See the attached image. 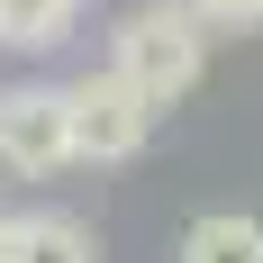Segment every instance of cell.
<instances>
[{
  "label": "cell",
  "instance_id": "7a4b0ae2",
  "mask_svg": "<svg viewBox=\"0 0 263 263\" xmlns=\"http://www.w3.org/2000/svg\"><path fill=\"white\" fill-rule=\"evenodd\" d=\"M0 173H18V182L73 173V109H64V82H18V91H0Z\"/></svg>",
  "mask_w": 263,
  "mask_h": 263
},
{
  "label": "cell",
  "instance_id": "277c9868",
  "mask_svg": "<svg viewBox=\"0 0 263 263\" xmlns=\"http://www.w3.org/2000/svg\"><path fill=\"white\" fill-rule=\"evenodd\" d=\"M82 9L91 0H0V46L9 54H54L82 27Z\"/></svg>",
  "mask_w": 263,
  "mask_h": 263
},
{
  "label": "cell",
  "instance_id": "8992f818",
  "mask_svg": "<svg viewBox=\"0 0 263 263\" xmlns=\"http://www.w3.org/2000/svg\"><path fill=\"white\" fill-rule=\"evenodd\" d=\"M18 263H100V236L64 209H36V218H18Z\"/></svg>",
  "mask_w": 263,
  "mask_h": 263
},
{
  "label": "cell",
  "instance_id": "ba28073f",
  "mask_svg": "<svg viewBox=\"0 0 263 263\" xmlns=\"http://www.w3.org/2000/svg\"><path fill=\"white\" fill-rule=\"evenodd\" d=\"M0 263H18V209H0Z\"/></svg>",
  "mask_w": 263,
  "mask_h": 263
},
{
  "label": "cell",
  "instance_id": "3957f363",
  "mask_svg": "<svg viewBox=\"0 0 263 263\" xmlns=\"http://www.w3.org/2000/svg\"><path fill=\"white\" fill-rule=\"evenodd\" d=\"M64 109H73V163H136L145 136H155V109L136 100L109 64L82 73V82H64Z\"/></svg>",
  "mask_w": 263,
  "mask_h": 263
},
{
  "label": "cell",
  "instance_id": "5b68a950",
  "mask_svg": "<svg viewBox=\"0 0 263 263\" xmlns=\"http://www.w3.org/2000/svg\"><path fill=\"white\" fill-rule=\"evenodd\" d=\"M182 263H263V218L245 209H209L182 227Z\"/></svg>",
  "mask_w": 263,
  "mask_h": 263
},
{
  "label": "cell",
  "instance_id": "52a82bcc",
  "mask_svg": "<svg viewBox=\"0 0 263 263\" xmlns=\"http://www.w3.org/2000/svg\"><path fill=\"white\" fill-rule=\"evenodd\" d=\"M191 18L209 36H245V27H263V0H191Z\"/></svg>",
  "mask_w": 263,
  "mask_h": 263
},
{
  "label": "cell",
  "instance_id": "6da1fadb",
  "mask_svg": "<svg viewBox=\"0 0 263 263\" xmlns=\"http://www.w3.org/2000/svg\"><path fill=\"white\" fill-rule=\"evenodd\" d=\"M109 73L127 82L145 109H173L209 73V27L191 18V0H136L127 18L109 27Z\"/></svg>",
  "mask_w": 263,
  "mask_h": 263
}]
</instances>
